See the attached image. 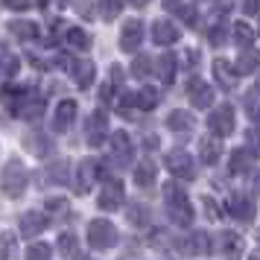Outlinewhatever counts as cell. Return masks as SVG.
I'll list each match as a JSON object with an SVG mask.
<instances>
[{"mask_svg":"<svg viewBox=\"0 0 260 260\" xmlns=\"http://www.w3.org/2000/svg\"><path fill=\"white\" fill-rule=\"evenodd\" d=\"M164 202H167V213L176 225L184 228V225L193 222V208H190V199L181 184H176V181L164 184Z\"/></svg>","mask_w":260,"mask_h":260,"instance_id":"6da1fadb","label":"cell"},{"mask_svg":"<svg viewBox=\"0 0 260 260\" xmlns=\"http://www.w3.org/2000/svg\"><path fill=\"white\" fill-rule=\"evenodd\" d=\"M0 184H3V193L12 196V199H18V196L26 190V170H24V164H21L18 158L6 161L3 173H0Z\"/></svg>","mask_w":260,"mask_h":260,"instance_id":"7a4b0ae2","label":"cell"},{"mask_svg":"<svg viewBox=\"0 0 260 260\" xmlns=\"http://www.w3.org/2000/svg\"><path fill=\"white\" fill-rule=\"evenodd\" d=\"M88 243H91V248H111L117 243V228L108 219H94L88 225Z\"/></svg>","mask_w":260,"mask_h":260,"instance_id":"3957f363","label":"cell"},{"mask_svg":"<svg viewBox=\"0 0 260 260\" xmlns=\"http://www.w3.org/2000/svg\"><path fill=\"white\" fill-rule=\"evenodd\" d=\"M106 138H111L108 135V117L103 111H91L88 126H85V141H88V146H103Z\"/></svg>","mask_w":260,"mask_h":260,"instance_id":"277c9868","label":"cell"},{"mask_svg":"<svg viewBox=\"0 0 260 260\" xmlns=\"http://www.w3.org/2000/svg\"><path fill=\"white\" fill-rule=\"evenodd\" d=\"M164 164L176 178H193L196 176V164H193V158H190L184 149H173V152H167Z\"/></svg>","mask_w":260,"mask_h":260,"instance_id":"5b68a950","label":"cell"},{"mask_svg":"<svg viewBox=\"0 0 260 260\" xmlns=\"http://www.w3.org/2000/svg\"><path fill=\"white\" fill-rule=\"evenodd\" d=\"M208 126H211L213 135H231L234 132V108H231V103L213 108L211 117H208Z\"/></svg>","mask_w":260,"mask_h":260,"instance_id":"8992f818","label":"cell"},{"mask_svg":"<svg viewBox=\"0 0 260 260\" xmlns=\"http://www.w3.org/2000/svg\"><path fill=\"white\" fill-rule=\"evenodd\" d=\"M132 152H135L132 138L126 135V132H114V135H111V158L117 161V167H129L132 164Z\"/></svg>","mask_w":260,"mask_h":260,"instance_id":"52a82bcc","label":"cell"},{"mask_svg":"<svg viewBox=\"0 0 260 260\" xmlns=\"http://www.w3.org/2000/svg\"><path fill=\"white\" fill-rule=\"evenodd\" d=\"M47 225H50V216H47V213H41V211H26V213H21L18 231H21V237H36V234H41Z\"/></svg>","mask_w":260,"mask_h":260,"instance_id":"ba28073f","label":"cell"},{"mask_svg":"<svg viewBox=\"0 0 260 260\" xmlns=\"http://www.w3.org/2000/svg\"><path fill=\"white\" fill-rule=\"evenodd\" d=\"M143 44V21H129L120 32V50L126 53H138V47Z\"/></svg>","mask_w":260,"mask_h":260,"instance_id":"9c48e42d","label":"cell"},{"mask_svg":"<svg viewBox=\"0 0 260 260\" xmlns=\"http://www.w3.org/2000/svg\"><path fill=\"white\" fill-rule=\"evenodd\" d=\"M96 173H100V161H94V158L79 161V167H76V193H88L91 184H94Z\"/></svg>","mask_w":260,"mask_h":260,"instance_id":"30bf717a","label":"cell"},{"mask_svg":"<svg viewBox=\"0 0 260 260\" xmlns=\"http://www.w3.org/2000/svg\"><path fill=\"white\" fill-rule=\"evenodd\" d=\"M123 199H126V190H123V184H120V181H108L106 187H103V193H100L96 205H100L103 211H114V208H120V205H123Z\"/></svg>","mask_w":260,"mask_h":260,"instance_id":"8fae6325","label":"cell"},{"mask_svg":"<svg viewBox=\"0 0 260 260\" xmlns=\"http://www.w3.org/2000/svg\"><path fill=\"white\" fill-rule=\"evenodd\" d=\"M228 213H231L234 219L248 222V219L254 216V202L248 199V196H243V193H234V196L228 199Z\"/></svg>","mask_w":260,"mask_h":260,"instance_id":"7c38bea8","label":"cell"},{"mask_svg":"<svg viewBox=\"0 0 260 260\" xmlns=\"http://www.w3.org/2000/svg\"><path fill=\"white\" fill-rule=\"evenodd\" d=\"M76 120V103L73 100H61L59 108H56V117H53V126L59 132H68Z\"/></svg>","mask_w":260,"mask_h":260,"instance_id":"4fadbf2b","label":"cell"},{"mask_svg":"<svg viewBox=\"0 0 260 260\" xmlns=\"http://www.w3.org/2000/svg\"><path fill=\"white\" fill-rule=\"evenodd\" d=\"M181 248L187 254H208L211 251V237H208V231H190V237L181 243Z\"/></svg>","mask_w":260,"mask_h":260,"instance_id":"5bb4252c","label":"cell"},{"mask_svg":"<svg viewBox=\"0 0 260 260\" xmlns=\"http://www.w3.org/2000/svg\"><path fill=\"white\" fill-rule=\"evenodd\" d=\"M190 103L196 108H208L213 103V91L208 82H202V79H193L190 82Z\"/></svg>","mask_w":260,"mask_h":260,"instance_id":"9a60e30c","label":"cell"},{"mask_svg":"<svg viewBox=\"0 0 260 260\" xmlns=\"http://www.w3.org/2000/svg\"><path fill=\"white\" fill-rule=\"evenodd\" d=\"M158 100H161V91H155V88H141L138 94L129 96V106L141 108V111H152L158 106Z\"/></svg>","mask_w":260,"mask_h":260,"instance_id":"2e32d148","label":"cell"},{"mask_svg":"<svg viewBox=\"0 0 260 260\" xmlns=\"http://www.w3.org/2000/svg\"><path fill=\"white\" fill-rule=\"evenodd\" d=\"M199 155H202V161H205V164H216V161H219V155H222V143H219V135L202 138Z\"/></svg>","mask_w":260,"mask_h":260,"instance_id":"e0dca14e","label":"cell"},{"mask_svg":"<svg viewBox=\"0 0 260 260\" xmlns=\"http://www.w3.org/2000/svg\"><path fill=\"white\" fill-rule=\"evenodd\" d=\"M152 38H155V44H176L178 41V26L170 24V21H155Z\"/></svg>","mask_w":260,"mask_h":260,"instance_id":"ac0fdd59","label":"cell"},{"mask_svg":"<svg viewBox=\"0 0 260 260\" xmlns=\"http://www.w3.org/2000/svg\"><path fill=\"white\" fill-rule=\"evenodd\" d=\"M234 68H237V73H254L260 68V50H254V47L243 50L240 59L234 61Z\"/></svg>","mask_w":260,"mask_h":260,"instance_id":"d6986e66","label":"cell"},{"mask_svg":"<svg viewBox=\"0 0 260 260\" xmlns=\"http://www.w3.org/2000/svg\"><path fill=\"white\" fill-rule=\"evenodd\" d=\"M164 9H167L170 15H178V18H181L187 26L196 24V12H193V6L181 3V0H164Z\"/></svg>","mask_w":260,"mask_h":260,"instance_id":"ffe728a7","label":"cell"},{"mask_svg":"<svg viewBox=\"0 0 260 260\" xmlns=\"http://www.w3.org/2000/svg\"><path fill=\"white\" fill-rule=\"evenodd\" d=\"M213 76H216V82L222 85V88H234L237 85V71H231V64L222 59L213 61Z\"/></svg>","mask_w":260,"mask_h":260,"instance_id":"44dd1931","label":"cell"},{"mask_svg":"<svg viewBox=\"0 0 260 260\" xmlns=\"http://www.w3.org/2000/svg\"><path fill=\"white\" fill-rule=\"evenodd\" d=\"M155 73L161 76L164 85H170L176 79V56H173V53H164V56L158 59V64H155Z\"/></svg>","mask_w":260,"mask_h":260,"instance_id":"7402d4cb","label":"cell"},{"mask_svg":"<svg viewBox=\"0 0 260 260\" xmlns=\"http://www.w3.org/2000/svg\"><path fill=\"white\" fill-rule=\"evenodd\" d=\"M0 260H18V234L15 231L0 234Z\"/></svg>","mask_w":260,"mask_h":260,"instance_id":"603a6c76","label":"cell"},{"mask_svg":"<svg viewBox=\"0 0 260 260\" xmlns=\"http://www.w3.org/2000/svg\"><path fill=\"white\" fill-rule=\"evenodd\" d=\"M167 126L173 132H193L196 120H193V114H187V111H173V114L167 117Z\"/></svg>","mask_w":260,"mask_h":260,"instance_id":"cb8c5ba5","label":"cell"},{"mask_svg":"<svg viewBox=\"0 0 260 260\" xmlns=\"http://www.w3.org/2000/svg\"><path fill=\"white\" fill-rule=\"evenodd\" d=\"M64 44L73 47V50H88L91 47V36H88L85 29H79V26H73V29L64 32Z\"/></svg>","mask_w":260,"mask_h":260,"instance_id":"d4e9b609","label":"cell"},{"mask_svg":"<svg viewBox=\"0 0 260 260\" xmlns=\"http://www.w3.org/2000/svg\"><path fill=\"white\" fill-rule=\"evenodd\" d=\"M135 181L141 187H152L155 184V164L152 161H141V164L135 167Z\"/></svg>","mask_w":260,"mask_h":260,"instance_id":"484cf974","label":"cell"},{"mask_svg":"<svg viewBox=\"0 0 260 260\" xmlns=\"http://www.w3.org/2000/svg\"><path fill=\"white\" fill-rule=\"evenodd\" d=\"M251 158H254V155L248 152V149H237V152H231V161H228L231 173H246L248 167H251Z\"/></svg>","mask_w":260,"mask_h":260,"instance_id":"4316f807","label":"cell"},{"mask_svg":"<svg viewBox=\"0 0 260 260\" xmlns=\"http://www.w3.org/2000/svg\"><path fill=\"white\" fill-rule=\"evenodd\" d=\"M94 76H96L94 61H82V64L76 68V73H73V79H76V85H79V88H88V85L94 82Z\"/></svg>","mask_w":260,"mask_h":260,"instance_id":"83f0119b","label":"cell"},{"mask_svg":"<svg viewBox=\"0 0 260 260\" xmlns=\"http://www.w3.org/2000/svg\"><path fill=\"white\" fill-rule=\"evenodd\" d=\"M12 36H18L21 41H32L38 36V26L32 21H12Z\"/></svg>","mask_w":260,"mask_h":260,"instance_id":"f1b7e54d","label":"cell"},{"mask_svg":"<svg viewBox=\"0 0 260 260\" xmlns=\"http://www.w3.org/2000/svg\"><path fill=\"white\" fill-rule=\"evenodd\" d=\"M149 73H152V59L143 56V53L135 56V61H132V76H135V79H146Z\"/></svg>","mask_w":260,"mask_h":260,"instance_id":"f546056e","label":"cell"},{"mask_svg":"<svg viewBox=\"0 0 260 260\" xmlns=\"http://www.w3.org/2000/svg\"><path fill=\"white\" fill-rule=\"evenodd\" d=\"M100 12H103L106 21H114L123 12V0H100Z\"/></svg>","mask_w":260,"mask_h":260,"instance_id":"4dcf8cb0","label":"cell"},{"mask_svg":"<svg viewBox=\"0 0 260 260\" xmlns=\"http://www.w3.org/2000/svg\"><path fill=\"white\" fill-rule=\"evenodd\" d=\"M231 32H234L237 44H251V41H254V29H251L248 24H243V21H240V24H234V29H231Z\"/></svg>","mask_w":260,"mask_h":260,"instance_id":"1f68e13d","label":"cell"},{"mask_svg":"<svg viewBox=\"0 0 260 260\" xmlns=\"http://www.w3.org/2000/svg\"><path fill=\"white\" fill-rule=\"evenodd\" d=\"M129 222L132 225H146L149 222V211H146V205H132L129 208Z\"/></svg>","mask_w":260,"mask_h":260,"instance_id":"d6a6232c","label":"cell"},{"mask_svg":"<svg viewBox=\"0 0 260 260\" xmlns=\"http://www.w3.org/2000/svg\"><path fill=\"white\" fill-rule=\"evenodd\" d=\"M246 108H248V117L254 120V123H260V91L246 96Z\"/></svg>","mask_w":260,"mask_h":260,"instance_id":"836d02e7","label":"cell"},{"mask_svg":"<svg viewBox=\"0 0 260 260\" xmlns=\"http://www.w3.org/2000/svg\"><path fill=\"white\" fill-rule=\"evenodd\" d=\"M26 260H50V246L47 243H36V246H29Z\"/></svg>","mask_w":260,"mask_h":260,"instance_id":"e575fe53","label":"cell"},{"mask_svg":"<svg viewBox=\"0 0 260 260\" xmlns=\"http://www.w3.org/2000/svg\"><path fill=\"white\" fill-rule=\"evenodd\" d=\"M246 143H248V152L254 155V158H260V129H248Z\"/></svg>","mask_w":260,"mask_h":260,"instance_id":"d590c367","label":"cell"},{"mask_svg":"<svg viewBox=\"0 0 260 260\" xmlns=\"http://www.w3.org/2000/svg\"><path fill=\"white\" fill-rule=\"evenodd\" d=\"M59 248L64 251V254H71V257L79 254V251H76V237H73V234H61L59 237Z\"/></svg>","mask_w":260,"mask_h":260,"instance_id":"8d00e7d4","label":"cell"},{"mask_svg":"<svg viewBox=\"0 0 260 260\" xmlns=\"http://www.w3.org/2000/svg\"><path fill=\"white\" fill-rule=\"evenodd\" d=\"M222 248H225V251H234V254H237V251L243 248V240H240L237 234H225V237H222Z\"/></svg>","mask_w":260,"mask_h":260,"instance_id":"74e56055","label":"cell"},{"mask_svg":"<svg viewBox=\"0 0 260 260\" xmlns=\"http://www.w3.org/2000/svg\"><path fill=\"white\" fill-rule=\"evenodd\" d=\"M3 6L12 9V12H26V9L32 6V0H3Z\"/></svg>","mask_w":260,"mask_h":260,"instance_id":"f35d334b","label":"cell"},{"mask_svg":"<svg viewBox=\"0 0 260 260\" xmlns=\"http://www.w3.org/2000/svg\"><path fill=\"white\" fill-rule=\"evenodd\" d=\"M56 61L61 64V71H71V73H76V68H79V64H76V59H73V56H68V53H61Z\"/></svg>","mask_w":260,"mask_h":260,"instance_id":"ab89813d","label":"cell"},{"mask_svg":"<svg viewBox=\"0 0 260 260\" xmlns=\"http://www.w3.org/2000/svg\"><path fill=\"white\" fill-rule=\"evenodd\" d=\"M15 71H18V59H3V64H0V73H3V76H12Z\"/></svg>","mask_w":260,"mask_h":260,"instance_id":"60d3db41","label":"cell"},{"mask_svg":"<svg viewBox=\"0 0 260 260\" xmlns=\"http://www.w3.org/2000/svg\"><path fill=\"white\" fill-rule=\"evenodd\" d=\"M243 12L246 15H260V0H246V3H243Z\"/></svg>","mask_w":260,"mask_h":260,"instance_id":"b9f144b4","label":"cell"},{"mask_svg":"<svg viewBox=\"0 0 260 260\" xmlns=\"http://www.w3.org/2000/svg\"><path fill=\"white\" fill-rule=\"evenodd\" d=\"M254 193H260V170L254 173Z\"/></svg>","mask_w":260,"mask_h":260,"instance_id":"7bdbcfd3","label":"cell"},{"mask_svg":"<svg viewBox=\"0 0 260 260\" xmlns=\"http://www.w3.org/2000/svg\"><path fill=\"white\" fill-rule=\"evenodd\" d=\"M132 6H146V3H149V0H129Z\"/></svg>","mask_w":260,"mask_h":260,"instance_id":"ee69618b","label":"cell"}]
</instances>
